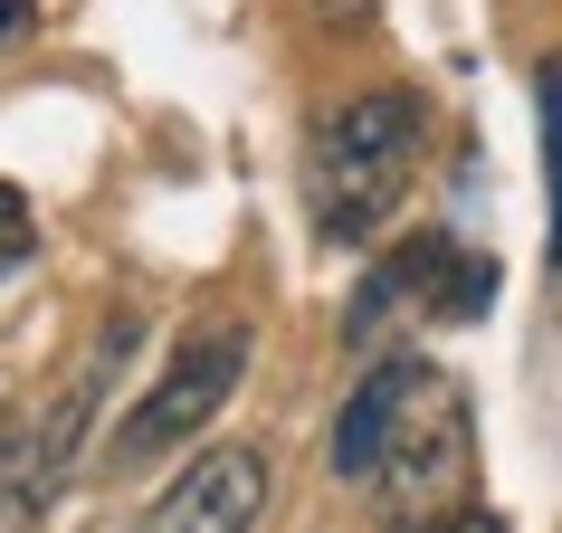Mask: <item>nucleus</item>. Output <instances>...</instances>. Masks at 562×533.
Listing matches in <instances>:
<instances>
[{
  "label": "nucleus",
  "instance_id": "f257e3e1",
  "mask_svg": "<svg viewBox=\"0 0 562 533\" xmlns=\"http://www.w3.org/2000/svg\"><path fill=\"white\" fill-rule=\"evenodd\" d=\"M419 172V95L411 87H372L353 105H334L305 144V219L325 248H362L382 229L401 191Z\"/></svg>",
  "mask_w": 562,
  "mask_h": 533
},
{
  "label": "nucleus",
  "instance_id": "f03ea898",
  "mask_svg": "<svg viewBox=\"0 0 562 533\" xmlns=\"http://www.w3.org/2000/svg\"><path fill=\"white\" fill-rule=\"evenodd\" d=\"M238 372H248V325H201L181 333L172 362H162V382L134 400V419L115 429V467H153L162 447H181L191 429H210L220 419V400L238 390Z\"/></svg>",
  "mask_w": 562,
  "mask_h": 533
},
{
  "label": "nucleus",
  "instance_id": "7ed1b4c3",
  "mask_svg": "<svg viewBox=\"0 0 562 533\" xmlns=\"http://www.w3.org/2000/svg\"><path fill=\"white\" fill-rule=\"evenodd\" d=\"M391 305L419 315V325H476V315L496 305V258H476L468 238H448V229H419V238H401V248L372 266V286H362V305H353V333H372Z\"/></svg>",
  "mask_w": 562,
  "mask_h": 533
},
{
  "label": "nucleus",
  "instance_id": "20e7f679",
  "mask_svg": "<svg viewBox=\"0 0 562 533\" xmlns=\"http://www.w3.org/2000/svg\"><path fill=\"white\" fill-rule=\"evenodd\" d=\"M258 514H267V457L258 447H201L134 514V533H258Z\"/></svg>",
  "mask_w": 562,
  "mask_h": 533
},
{
  "label": "nucleus",
  "instance_id": "39448f33",
  "mask_svg": "<svg viewBox=\"0 0 562 533\" xmlns=\"http://www.w3.org/2000/svg\"><path fill=\"white\" fill-rule=\"evenodd\" d=\"M458 467H468V419H458V390H448V372H429V382L411 390L401 429H391V447H382V467H372V486H391V504H419L429 486H448Z\"/></svg>",
  "mask_w": 562,
  "mask_h": 533
},
{
  "label": "nucleus",
  "instance_id": "423d86ee",
  "mask_svg": "<svg viewBox=\"0 0 562 533\" xmlns=\"http://www.w3.org/2000/svg\"><path fill=\"white\" fill-rule=\"evenodd\" d=\"M419 382H429L419 353H391V362H372L353 382V400L334 419V476H344V486H372V467H382V447H391V429H401V410H411Z\"/></svg>",
  "mask_w": 562,
  "mask_h": 533
},
{
  "label": "nucleus",
  "instance_id": "0eeeda50",
  "mask_svg": "<svg viewBox=\"0 0 562 533\" xmlns=\"http://www.w3.org/2000/svg\"><path fill=\"white\" fill-rule=\"evenodd\" d=\"M533 134H543V201H553L543 248H553V266H562V58L533 67Z\"/></svg>",
  "mask_w": 562,
  "mask_h": 533
},
{
  "label": "nucleus",
  "instance_id": "6e6552de",
  "mask_svg": "<svg viewBox=\"0 0 562 533\" xmlns=\"http://www.w3.org/2000/svg\"><path fill=\"white\" fill-rule=\"evenodd\" d=\"M38 258V219H30V191H10L0 181V276H20Z\"/></svg>",
  "mask_w": 562,
  "mask_h": 533
},
{
  "label": "nucleus",
  "instance_id": "1a4fd4ad",
  "mask_svg": "<svg viewBox=\"0 0 562 533\" xmlns=\"http://www.w3.org/2000/svg\"><path fill=\"white\" fill-rule=\"evenodd\" d=\"M10 467H20V410L0 400V496H10Z\"/></svg>",
  "mask_w": 562,
  "mask_h": 533
},
{
  "label": "nucleus",
  "instance_id": "9d476101",
  "mask_svg": "<svg viewBox=\"0 0 562 533\" xmlns=\"http://www.w3.org/2000/svg\"><path fill=\"white\" fill-rule=\"evenodd\" d=\"M30 20H38V0H0V48H10V38H30Z\"/></svg>",
  "mask_w": 562,
  "mask_h": 533
},
{
  "label": "nucleus",
  "instance_id": "9b49d317",
  "mask_svg": "<svg viewBox=\"0 0 562 533\" xmlns=\"http://www.w3.org/2000/svg\"><path fill=\"white\" fill-rule=\"evenodd\" d=\"M419 533H505V524H496V514H476V504H468V514H439V524H419Z\"/></svg>",
  "mask_w": 562,
  "mask_h": 533
},
{
  "label": "nucleus",
  "instance_id": "f8f14e48",
  "mask_svg": "<svg viewBox=\"0 0 562 533\" xmlns=\"http://www.w3.org/2000/svg\"><path fill=\"white\" fill-rule=\"evenodd\" d=\"M315 10H325L334 30H353V20H372V0H315Z\"/></svg>",
  "mask_w": 562,
  "mask_h": 533
}]
</instances>
